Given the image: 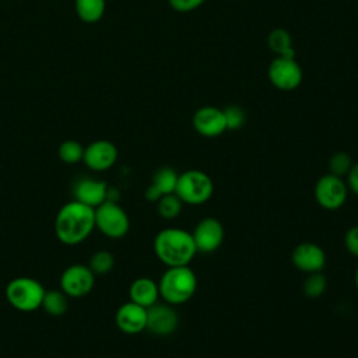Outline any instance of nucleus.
<instances>
[{
	"instance_id": "5",
	"label": "nucleus",
	"mask_w": 358,
	"mask_h": 358,
	"mask_svg": "<svg viewBox=\"0 0 358 358\" xmlns=\"http://www.w3.org/2000/svg\"><path fill=\"white\" fill-rule=\"evenodd\" d=\"M214 190L211 178L199 169L185 171L178 176L175 194L186 204H203L206 203Z\"/></svg>"
},
{
	"instance_id": "26",
	"label": "nucleus",
	"mask_w": 358,
	"mask_h": 358,
	"mask_svg": "<svg viewBox=\"0 0 358 358\" xmlns=\"http://www.w3.org/2000/svg\"><path fill=\"white\" fill-rule=\"evenodd\" d=\"M351 166H352V159H351L350 154H347L344 151H338V152L333 154L331 158L329 159V173L338 176V178L347 176Z\"/></svg>"
},
{
	"instance_id": "23",
	"label": "nucleus",
	"mask_w": 358,
	"mask_h": 358,
	"mask_svg": "<svg viewBox=\"0 0 358 358\" xmlns=\"http://www.w3.org/2000/svg\"><path fill=\"white\" fill-rule=\"evenodd\" d=\"M115 266V257L109 250H96L92 253L88 262V267L95 275H105L108 274Z\"/></svg>"
},
{
	"instance_id": "15",
	"label": "nucleus",
	"mask_w": 358,
	"mask_h": 358,
	"mask_svg": "<svg viewBox=\"0 0 358 358\" xmlns=\"http://www.w3.org/2000/svg\"><path fill=\"white\" fill-rule=\"evenodd\" d=\"M108 185L105 180L95 178H80L73 185L74 200L90 206L98 207L108 199Z\"/></svg>"
},
{
	"instance_id": "14",
	"label": "nucleus",
	"mask_w": 358,
	"mask_h": 358,
	"mask_svg": "<svg viewBox=\"0 0 358 358\" xmlns=\"http://www.w3.org/2000/svg\"><path fill=\"white\" fill-rule=\"evenodd\" d=\"M292 263L303 273L322 271L326 264L324 250L313 242H302L296 245L291 253Z\"/></svg>"
},
{
	"instance_id": "28",
	"label": "nucleus",
	"mask_w": 358,
	"mask_h": 358,
	"mask_svg": "<svg viewBox=\"0 0 358 358\" xmlns=\"http://www.w3.org/2000/svg\"><path fill=\"white\" fill-rule=\"evenodd\" d=\"M206 0H168L171 8L178 13H190L199 8Z\"/></svg>"
},
{
	"instance_id": "1",
	"label": "nucleus",
	"mask_w": 358,
	"mask_h": 358,
	"mask_svg": "<svg viewBox=\"0 0 358 358\" xmlns=\"http://www.w3.org/2000/svg\"><path fill=\"white\" fill-rule=\"evenodd\" d=\"M95 229V208L77 200L64 203L55 218L56 238L67 245L74 246L84 242Z\"/></svg>"
},
{
	"instance_id": "20",
	"label": "nucleus",
	"mask_w": 358,
	"mask_h": 358,
	"mask_svg": "<svg viewBox=\"0 0 358 358\" xmlns=\"http://www.w3.org/2000/svg\"><path fill=\"white\" fill-rule=\"evenodd\" d=\"M74 8L78 18L87 24L98 22L106 8L105 0H74Z\"/></svg>"
},
{
	"instance_id": "6",
	"label": "nucleus",
	"mask_w": 358,
	"mask_h": 358,
	"mask_svg": "<svg viewBox=\"0 0 358 358\" xmlns=\"http://www.w3.org/2000/svg\"><path fill=\"white\" fill-rule=\"evenodd\" d=\"M95 228L112 239L123 238L130 228L127 213L116 203L105 200L95 207Z\"/></svg>"
},
{
	"instance_id": "11",
	"label": "nucleus",
	"mask_w": 358,
	"mask_h": 358,
	"mask_svg": "<svg viewBox=\"0 0 358 358\" xmlns=\"http://www.w3.org/2000/svg\"><path fill=\"white\" fill-rule=\"evenodd\" d=\"M193 129L203 137H218L227 131V122L224 110L217 106H201L192 117Z\"/></svg>"
},
{
	"instance_id": "2",
	"label": "nucleus",
	"mask_w": 358,
	"mask_h": 358,
	"mask_svg": "<svg viewBox=\"0 0 358 358\" xmlns=\"http://www.w3.org/2000/svg\"><path fill=\"white\" fill-rule=\"evenodd\" d=\"M154 252L166 266H189L197 253L192 232L182 228H165L154 239Z\"/></svg>"
},
{
	"instance_id": "9",
	"label": "nucleus",
	"mask_w": 358,
	"mask_h": 358,
	"mask_svg": "<svg viewBox=\"0 0 358 358\" xmlns=\"http://www.w3.org/2000/svg\"><path fill=\"white\" fill-rule=\"evenodd\" d=\"M348 187L343 178L331 173L323 175L315 185V199L326 210H338L347 200Z\"/></svg>"
},
{
	"instance_id": "12",
	"label": "nucleus",
	"mask_w": 358,
	"mask_h": 358,
	"mask_svg": "<svg viewBox=\"0 0 358 358\" xmlns=\"http://www.w3.org/2000/svg\"><path fill=\"white\" fill-rule=\"evenodd\" d=\"M117 159V148L109 140H95L84 148L83 162L95 172H102L115 165Z\"/></svg>"
},
{
	"instance_id": "10",
	"label": "nucleus",
	"mask_w": 358,
	"mask_h": 358,
	"mask_svg": "<svg viewBox=\"0 0 358 358\" xmlns=\"http://www.w3.org/2000/svg\"><path fill=\"white\" fill-rule=\"evenodd\" d=\"M192 236L197 252L213 253L221 246L224 241V228L217 218L206 217L197 222Z\"/></svg>"
},
{
	"instance_id": "16",
	"label": "nucleus",
	"mask_w": 358,
	"mask_h": 358,
	"mask_svg": "<svg viewBox=\"0 0 358 358\" xmlns=\"http://www.w3.org/2000/svg\"><path fill=\"white\" fill-rule=\"evenodd\" d=\"M116 326L126 334H137L147 327V308L131 301L120 305L116 310Z\"/></svg>"
},
{
	"instance_id": "21",
	"label": "nucleus",
	"mask_w": 358,
	"mask_h": 358,
	"mask_svg": "<svg viewBox=\"0 0 358 358\" xmlns=\"http://www.w3.org/2000/svg\"><path fill=\"white\" fill-rule=\"evenodd\" d=\"M41 308L50 316H62L67 312L69 296L62 289H48L42 298Z\"/></svg>"
},
{
	"instance_id": "19",
	"label": "nucleus",
	"mask_w": 358,
	"mask_h": 358,
	"mask_svg": "<svg viewBox=\"0 0 358 358\" xmlns=\"http://www.w3.org/2000/svg\"><path fill=\"white\" fill-rule=\"evenodd\" d=\"M267 45L273 53L277 56L295 57L296 52L292 46V38L289 32L284 28H274L267 36Z\"/></svg>"
},
{
	"instance_id": "30",
	"label": "nucleus",
	"mask_w": 358,
	"mask_h": 358,
	"mask_svg": "<svg viewBox=\"0 0 358 358\" xmlns=\"http://www.w3.org/2000/svg\"><path fill=\"white\" fill-rule=\"evenodd\" d=\"M345 178H347V182H345L347 187L358 196V162L352 164V166Z\"/></svg>"
},
{
	"instance_id": "31",
	"label": "nucleus",
	"mask_w": 358,
	"mask_h": 358,
	"mask_svg": "<svg viewBox=\"0 0 358 358\" xmlns=\"http://www.w3.org/2000/svg\"><path fill=\"white\" fill-rule=\"evenodd\" d=\"M355 285H357V289H358V267H357V271H355Z\"/></svg>"
},
{
	"instance_id": "27",
	"label": "nucleus",
	"mask_w": 358,
	"mask_h": 358,
	"mask_svg": "<svg viewBox=\"0 0 358 358\" xmlns=\"http://www.w3.org/2000/svg\"><path fill=\"white\" fill-rule=\"evenodd\" d=\"M222 110H224V116H225V122H227V130H238L245 124L246 116L241 106L229 105Z\"/></svg>"
},
{
	"instance_id": "4",
	"label": "nucleus",
	"mask_w": 358,
	"mask_h": 358,
	"mask_svg": "<svg viewBox=\"0 0 358 358\" xmlns=\"http://www.w3.org/2000/svg\"><path fill=\"white\" fill-rule=\"evenodd\" d=\"M45 291L46 289L38 280L21 275L8 281L4 295L14 309L20 312H34L41 308Z\"/></svg>"
},
{
	"instance_id": "3",
	"label": "nucleus",
	"mask_w": 358,
	"mask_h": 358,
	"mask_svg": "<svg viewBox=\"0 0 358 358\" xmlns=\"http://www.w3.org/2000/svg\"><path fill=\"white\" fill-rule=\"evenodd\" d=\"M159 296L169 305L187 302L197 289V278L189 266L168 267L158 282Z\"/></svg>"
},
{
	"instance_id": "7",
	"label": "nucleus",
	"mask_w": 358,
	"mask_h": 358,
	"mask_svg": "<svg viewBox=\"0 0 358 358\" xmlns=\"http://www.w3.org/2000/svg\"><path fill=\"white\" fill-rule=\"evenodd\" d=\"M267 77L277 90L294 91L301 85L303 73L295 57L275 56L268 64Z\"/></svg>"
},
{
	"instance_id": "29",
	"label": "nucleus",
	"mask_w": 358,
	"mask_h": 358,
	"mask_svg": "<svg viewBox=\"0 0 358 358\" xmlns=\"http://www.w3.org/2000/svg\"><path fill=\"white\" fill-rule=\"evenodd\" d=\"M344 243L347 250L358 257V225L352 227L347 231L345 238H344Z\"/></svg>"
},
{
	"instance_id": "18",
	"label": "nucleus",
	"mask_w": 358,
	"mask_h": 358,
	"mask_svg": "<svg viewBox=\"0 0 358 358\" xmlns=\"http://www.w3.org/2000/svg\"><path fill=\"white\" fill-rule=\"evenodd\" d=\"M129 298L140 306L150 308L159 298L158 284L148 277L136 278L129 287Z\"/></svg>"
},
{
	"instance_id": "22",
	"label": "nucleus",
	"mask_w": 358,
	"mask_h": 358,
	"mask_svg": "<svg viewBox=\"0 0 358 358\" xmlns=\"http://www.w3.org/2000/svg\"><path fill=\"white\" fill-rule=\"evenodd\" d=\"M155 203H157V213L159 214V217L165 220L176 218L180 214L182 204H183V201L175 193L161 196Z\"/></svg>"
},
{
	"instance_id": "25",
	"label": "nucleus",
	"mask_w": 358,
	"mask_h": 358,
	"mask_svg": "<svg viewBox=\"0 0 358 358\" xmlns=\"http://www.w3.org/2000/svg\"><path fill=\"white\" fill-rule=\"evenodd\" d=\"M59 158L69 165H74L83 161L84 147L76 140H66L59 145Z\"/></svg>"
},
{
	"instance_id": "8",
	"label": "nucleus",
	"mask_w": 358,
	"mask_h": 358,
	"mask_svg": "<svg viewBox=\"0 0 358 358\" xmlns=\"http://www.w3.org/2000/svg\"><path fill=\"white\" fill-rule=\"evenodd\" d=\"M95 284V274L88 264L74 263L66 267L60 275V289L70 298H81L90 294Z\"/></svg>"
},
{
	"instance_id": "24",
	"label": "nucleus",
	"mask_w": 358,
	"mask_h": 358,
	"mask_svg": "<svg viewBox=\"0 0 358 358\" xmlns=\"http://www.w3.org/2000/svg\"><path fill=\"white\" fill-rule=\"evenodd\" d=\"M326 287H327L326 277L322 274V271H316V273H309V275L303 280L302 291L308 298L315 299L324 294Z\"/></svg>"
},
{
	"instance_id": "17",
	"label": "nucleus",
	"mask_w": 358,
	"mask_h": 358,
	"mask_svg": "<svg viewBox=\"0 0 358 358\" xmlns=\"http://www.w3.org/2000/svg\"><path fill=\"white\" fill-rule=\"evenodd\" d=\"M178 176L176 171L169 166L159 168L154 173L151 185L145 189V199L148 201H157L161 196L175 193Z\"/></svg>"
},
{
	"instance_id": "13",
	"label": "nucleus",
	"mask_w": 358,
	"mask_h": 358,
	"mask_svg": "<svg viewBox=\"0 0 358 358\" xmlns=\"http://www.w3.org/2000/svg\"><path fill=\"white\" fill-rule=\"evenodd\" d=\"M179 324V316L169 303L155 302L147 308V330L155 336H169Z\"/></svg>"
}]
</instances>
